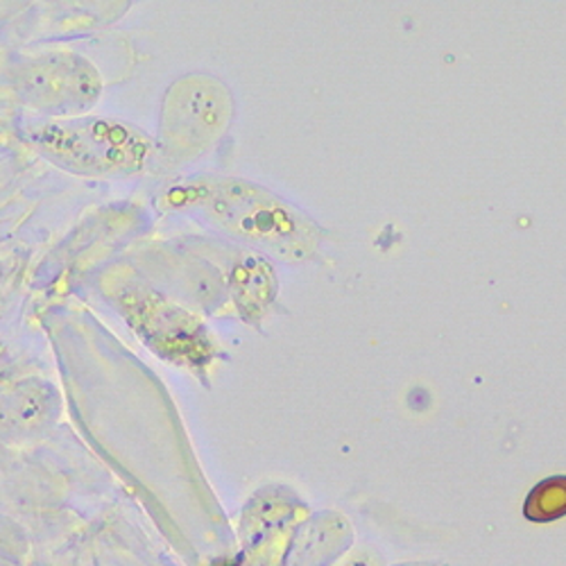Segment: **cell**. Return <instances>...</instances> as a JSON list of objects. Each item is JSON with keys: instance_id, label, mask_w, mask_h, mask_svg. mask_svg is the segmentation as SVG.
<instances>
[{"instance_id": "cell-1", "label": "cell", "mask_w": 566, "mask_h": 566, "mask_svg": "<svg viewBox=\"0 0 566 566\" xmlns=\"http://www.w3.org/2000/svg\"><path fill=\"white\" fill-rule=\"evenodd\" d=\"M164 202L200 213L216 229L279 259H302L313 245L308 222L293 207L245 179H198L170 188Z\"/></svg>"}, {"instance_id": "cell-2", "label": "cell", "mask_w": 566, "mask_h": 566, "mask_svg": "<svg viewBox=\"0 0 566 566\" xmlns=\"http://www.w3.org/2000/svg\"><path fill=\"white\" fill-rule=\"evenodd\" d=\"M23 136L45 159L75 175H134L153 157V144L144 132L109 118L25 120Z\"/></svg>"}, {"instance_id": "cell-3", "label": "cell", "mask_w": 566, "mask_h": 566, "mask_svg": "<svg viewBox=\"0 0 566 566\" xmlns=\"http://www.w3.org/2000/svg\"><path fill=\"white\" fill-rule=\"evenodd\" d=\"M103 291L136 336L164 360L202 369L218 358L209 328L134 270L112 272L103 283Z\"/></svg>"}, {"instance_id": "cell-4", "label": "cell", "mask_w": 566, "mask_h": 566, "mask_svg": "<svg viewBox=\"0 0 566 566\" xmlns=\"http://www.w3.org/2000/svg\"><path fill=\"white\" fill-rule=\"evenodd\" d=\"M231 118L224 84L207 75L181 77L166 93L159 148L170 164L191 161L218 144Z\"/></svg>"}, {"instance_id": "cell-5", "label": "cell", "mask_w": 566, "mask_h": 566, "mask_svg": "<svg viewBox=\"0 0 566 566\" xmlns=\"http://www.w3.org/2000/svg\"><path fill=\"white\" fill-rule=\"evenodd\" d=\"M12 88L23 105L51 120L80 118L98 103L103 82L96 66L73 53L28 57L12 69Z\"/></svg>"}, {"instance_id": "cell-6", "label": "cell", "mask_w": 566, "mask_h": 566, "mask_svg": "<svg viewBox=\"0 0 566 566\" xmlns=\"http://www.w3.org/2000/svg\"><path fill=\"white\" fill-rule=\"evenodd\" d=\"M227 286L235 308L250 324L261 319L276 300V276L272 265L263 256L245 250L235 252L229 265Z\"/></svg>"}, {"instance_id": "cell-7", "label": "cell", "mask_w": 566, "mask_h": 566, "mask_svg": "<svg viewBox=\"0 0 566 566\" xmlns=\"http://www.w3.org/2000/svg\"><path fill=\"white\" fill-rule=\"evenodd\" d=\"M524 516L535 524L566 516V476H551L537 483L524 503Z\"/></svg>"}]
</instances>
